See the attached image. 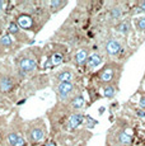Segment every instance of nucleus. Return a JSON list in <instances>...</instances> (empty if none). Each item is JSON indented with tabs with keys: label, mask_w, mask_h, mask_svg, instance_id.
<instances>
[{
	"label": "nucleus",
	"mask_w": 145,
	"mask_h": 146,
	"mask_svg": "<svg viewBox=\"0 0 145 146\" xmlns=\"http://www.w3.org/2000/svg\"><path fill=\"white\" fill-rule=\"evenodd\" d=\"M42 58L43 48L41 47H28L22 51L15 57V72L19 79L27 80V78L38 74V71L42 69Z\"/></svg>",
	"instance_id": "obj_1"
},
{
	"label": "nucleus",
	"mask_w": 145,
	"mask_h": 146,
	"mask_svg": "<svg viewBox=\"0 0 145 146\" xmlns=\"http://www.w3.org/2000/svg\"><path fill=\"white\" fill-rule=\"evenodd\" d=\"M122 70H124V64L121 62L111 61V62L106 64L94 76L96 85L98 88H103V86L111 85V84H117L118 85Z\"/></svg>",
	"instance_id": "obj_2"
},
{
	"label": "nucleus",
	"mask_w": 145,
	"mask_h": 146,
	"mask_svg": "<svg viewBox=\"0 0 145 146\" xmlns=\"http://www.w3.org/2000/svg\"><path fill=\"white\" fill-rule=\"evenodd\" d=\"M24 133L28 145H40L47 137V123L43 117L24 121Z\"/></svg>",
	"instance_id": "obj_3"
},
{
	"label": "nucleus",
	"mask_w": 145,
	"mask_h": 146,
	"mask_svg": "<svg viewBox=\"0 0 145 146\" xmlns=\"http://www.w3.org/2000/svg\"><path fill=\"white\" fill-rule=\"evenodd\" d=\"M131 128L124 119H118L107 132V144L110 146H131L132 136L129 133Z\"/></svg>",
	"instance_id": "obj_4"
},
{
	"label": "nucleus",
	"mask_w": 145,
	"mask_h": 146,
	"mask_svg": "<svg viewBox=\"0 0 145 146\" xmlns=\"http://www.w3.org/2000/svg\"><path fill=\"white\" fill-rule=\"evenodd\" d=\"M52 88H54V92L56 94L57 102L61 103H69L76 94L82 93L79 85L75 81H65V83L54 84Z\"/></svg>",
	"instance_id": "obj_5"
},
{
	"label": "nucleus",
	"mask_w": 145,
	"mask_h": 146,
	"mask_svg": "<svg viewBox=\"0 0 145 146\" xmlns=\"http://www.w3.org/2000/svg\"><path fill=\"white\" fill-rule=\"evenodd\" d=\"M43 52H46V57L45 58L50 60L52 62V65L56 67V66L63 65L66 61L69 48L66 44H63V43H51L49 46H46Z\"/></svg>",
	"instance_id": "obj_6"
},
{
	"label": "nucleus",
	"mask_w": 145,
	"mask_h": 146,
	"mask_svg": "<svg viewBox=\"0 0 145 146\" xmlns=\"http://www.w3.org/2000/svg\"><path fill=\"white\" fill-rule=\"evenodd\" d=\"M7 142L9 146H28L24 133V122H14L7 133Z\"/></svg>",
	"instance_id": "obj_7"
},
{
	"label": "nucleus",
	"mask_w": 145,
	"mask_h": 146,
	"mask_svg": "<svg viewBox=\"0 0 145 146\" xmlns=\"http://www.w3.org/2000/svg\"><path fill=\"white\" fill-rule=\"evenodd\" d=\"M15 23L18 24L24 32H32L33 35H37L41 31V28L43 26L40 23V22L36 21V18H33L31 14L21 12L15 15Z\"/></svg>",
	"instance_id": "obj_8"
},
{
	"label": "nucleus",
	"mask_w": 145,
	"mask_h": 146,
	"mask_svg": "<svg viewBox=\"0 0 145 146\" xmlns=\"http://www.w3.org/2000/svg\"><path fill=\"white\" fill-rule=\"evenodd\" d=\"M50 83V76L43 74H36L31 76V79L24 85V97H29L33 95L37 92L45 89Z\"/></svg>",
	"instance_id": "obj_9"
},
{
	"label": "nucleus",
	"mask_w": 145,
	"mask_h": 146,
	"mask_svg": "<svg viewBox=\"0 0 145 146\" xmlns=\"http://www.w3.org/2000/svg\"><path fill=\"white\" fill-rule=\"evenodd\" d=\"M8 33L14 38V41L21 42V43H23V44H29L33 42V38L29 37L28 33L24 32V31L15 23V21L9 22V24H8Z\"/></svg>",
	"instance_id": "obj_10"
},
{
	"label": "nucleus",
	"mask_w": 145,
	"mask_h": 146,
	"mask_svg": "<svg viewBox=\"0 0 145 146\" xmlns=\"http://www.w3.org/2000/svg\"><path fill=\"white\" fill-rule=\"evenodd\" d=\"M17 80H21L19 76L13 74H4L0 76V93L3 94H10L15 90L17 85H18V81Z\"/></svg>",
	"instance_id": "obj_11"
},
{
	"label": "nucleus",
	"mask_w": 145,
	"mask_h": 146,
	"mask_svg": "<svg viewBox=\"0 0 145 146\" xmlns=\"http://www.w3.org/2000/svg\"><path fill=\"white\" fill-rule=\"evenodd\" d=\"M85 122V116L82 112H72L69 117L66 126L64 128V132H76L78 128H80L83 126V123Z\"/></svg>",
	"instance_id": "obj_12"
},
{
	"label": "nucleus",
	"mask_w": 145,
	"mask_h": 146,
	"mask_svg": "<svg viewBox=\"0 0 145 146\" xmlns=\"http://www.w3.org/2000/svg\"><path fill=\"white\" fill-rule=\"evenodd\" d=\"M74 78H75V74L72 71L71 67H63L61 70L54 72L52 76L50 78L52 81V85L54 84H59V83H65V81H74Z\"/></svg>",
	"instance_id": "obj_13"
},
{
	"label": "nucleus",
	"mask_w": 145,
	"mask_h": 146,
	"mask_svg": "<svg viewBox=\"0 0 145 146\" xmlns=\"http://www.w3.org/2000/svg\"><path fill=\"white\" fill-rule=\"evenodd\" d=\"M104 52L110 57H118L124 52V47H122L121 41H118L117 38H108L104 42Z\"/></svg>",
	"instance_id": "obj_14"
},
{
	"label": "nucleus",
	"mask_w": 145,
	"mask_h": 146,
	"mask_svg": "<svg viewBox=\"0 0 145 146\" xmlns=\"http://www.w3.org/2000/svg\"><path fill=\"white\" fill-rule=\"evenodd\" d=\"M89 56H90V48H89V47L84 46V47L78 48L76 51L74 52V55H72V61H74L75 66H78V67L84 66L85 64H87Z\"/></svg>",
	"instance_id": "obj_15"
},
{
	"label": "nucleus",
	"mask_w": 145,
	"mask_h": 146,
	"mask_svg": "<svg viewBox=\"0 0 145 146\" xmlns=\"http://www.w3.org/2000/svg\"><path fill=\"white\" fill-rule=\"evenodd\" d=\"M103 56L101 53L98 52H93L90 53V56L88 57V61L87 64H85V66L89 67V69H97V67H99L103 64Z\"/></svg>",
	"instance_id": "obj_16"
},
{
	"label": "nucleus",
	"mask_w": 145,
	"mask_h": 146,
	"mask_svg": "<svg viewBox=\"0 0 145 146\" xmlns=\"http://www.w3.org/2000/svg\"><path fill=\"white\" fill-rule=\"evenodd\" d=\"M68 4H69V1H66V0H50V1H47V7H49L51 15L59 13L60 10H63Z\"/></svg>",
	"instance_id": "obj_17"
},
{
	"label": "nucleus",
	"mask_w": 145,
	"mask_h": 146,
	"mask_svg": "<svg viewBox=\"0 0 145 146\" xmlns=\"http://www.w3.org/2000/svg\"><path fill=\"white\" fill-rule=\"evenodd\" d=\"M116 32L122 36H129L131 33V21L130 19H122L115 27Z\"/></svg>",
	"instance_id": "obj_18"
},
{
	"label": "nucleus",
	"mask_w": 145,
	"mask_h": 146,
	"mask_svg": "<svg viewBox=\"0 0 145 146\" xmlns=\"http://www.w3.org/2000/svg\"><path fill=\"white\" fill-rule=\"evenodd\" d=\"M120 90V85L117 84H111V85H106L102 88V97L107 98V99H113L116 94Z\"/></svg>",
	"instance_id": "obj_19"
},
{
	"label": "nucleus",
	"mask_w": 145,
	"mask_h": 146,
	"mask_svg": "<svg viewBox=\"0 0 145 146\" xmlns=\"http://www.w3.org/2000/svg\"><path fill=\"white\" fill-rule=\"evenodd\" d=\"M84 104H85V100H84V97H83L82 93L76 94L70 102H69V106L71 107V109L74 112H80V109L84 107Z\"/></svg>",
	"instance_id": "obj_20"
},
{
	"label": "nucleus",
	"mask_w": 145,
	"mask_h": 146,
	"mask_svg": "<svg viewBox=\"0 0 145 146\" xmlns=\"http://www.w3.org/2000/svg\"><path fill=\"white\" fill-rule=\"evenodd\" d=\"M108 14H110L111 21L120 22V21H122V17H124V9H122V7L120 4H116L110 9Z\"/></svg>",
	"instance_id": "obj_21"
},
{
	"label": "nucleus",
	"mask_w": 145,
	"mask_h": 146,
	"mask_svg": "<svg viewBox=\"0 0 145 146\" xmlns=\"http://www.w3.org/2000/svg\"><path fill=\"white\" fill-rule=\"evenodd\" d=\"M132 26L135 28L136 32L143 33L145 32V15H139L132 19Z\"/></svg>",
	"instance_id": "obj_22"
},
{
	"label": "nucleus",
	"mask_w": 145,
	"mask_h": 146,
	"mask_svg": "<svg viewBox=\"0 0 145 146\" xmlns=\"http://www.w3.org/2000/svg\"><path fill=\"white\" fill-rule=\"evenodd\" d=\"M14 44V38L9 35V33H4V35L0 37V46L4 47V48H10Z\"/></svg>",
	"instance_id": "obj_23"
},
{
	"label": "nucleus",
	"mask_w": 145,
	"mask_h": 146,
	"mask_svg": "<svg viewBox=\"0 0 145 146\" xmlns=\"http://www.w3.org/2000/svg\"><path fill=\"white\" fill-rule=\"evenodd\" d=\"M136 4H138V8H136L138 10L135 13H145V0L144 1H138Z\"/></svg>",
	"instance_id": "obj_24"
},
{
	"label": "nucleus",
	"mask_w": 145,
	"mask_h": 146,
	"mask_svg": "<svg viewBox=\"0 0 145 146\" xmlns=\"http://www.w3.org/2000/svg\"><path fill=\"white\" fill-rule=\"evenodd\" d=\"M135 113H136V116L139 117L140 119H143V121H145V111L144 109H139V108H136L135 109Z\"/></svg>",
	"instance_id": "obj_25"
},
{
	"label": "nucleus",
	"mask_w": 145,
	"mask_h": 146,
	"mask_svg": "<svg viewBox=\"0 0 145 146\" xmlns=\"http://www.w3.org/2000/svg\"><path fill=\"white\" fill-rule=\"evenodd\" d=\"M139 106L141 109H145V93H143L139 98Z\"/></svg>",
	"instance_id": "obj_26"
},
{
	"label": "nucleus",
	"mask_w": 145,
	"mask_h": 146,
	"mask_svg": "<svg viewBox=\"0 0 145 146\" xmlns=\"http://www.w3.org/2000/svg\"><path fill=\"white\" fill-rule=\"evenodd\" d=\"M8 4H9V1H5V0H0V13L4 12V10L7 9Z\"/></svg>",
	"instance_id": "obj_27"
},
{
	"label": "nucleus",
	"mask_w": 145,
	"mask_h": 146,
	"mask_svg": "<svg viewBox=\"0 0 145 146\" xmlns=\"http://www.w3.org/2000/svg\"><path fill=\"white\" fill-rule=\"evenodd\" d=\"M42 146H59V144L55 140H49V141H45V144Z\"/></svg>",
	"instance_id": "obj_28"
},
{
	"label": "nucleus",
	"mask_w": 145,
	"mask_h": 146,
	"mask_svg": "<svg viewBox=\"0 0 145 146\" xmlns=\"http://www.w3.org/2000/svg\"><path fill=\"white\" fill-rule=\"evenodd\" d=\"M143 80H144V84H145V74H144V78H143Z\"/></svg>",
	"instance_id": "obj_29"
},
{
	"label": "nucleus",
	"mask_w": 145,
	"mask_h": 146,
	"mask_svg": "<svg viewBox=\"0 0 145 146\" xmlns=\"http://www.w3.org/2000/svg\"><path fill=\"white\" fill-rule=\"evenodd\" d=\"M80 146H85V144H83V145H80Z\"/></svg>",
	"instance_id": "obj_30"
}]
</instances>
